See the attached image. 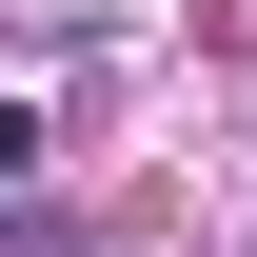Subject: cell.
I'll use <instances>...</instances> for the list:
<instances>
[{
    "instance_id": "cell-1",
    "label": "cell",
    "mask_w": 257,
    "mask_h": 257,
    "mask_svg": "<svg viewBox=\"0 0 257 257\" xmlns=\"http://www.w3.org/2000/svg\"><path fill=\"white\" fill-rule=\"evenodd\" d=\"M0 178H40V119H20V99H0Z\"/></svg>"
}]
</instances>
